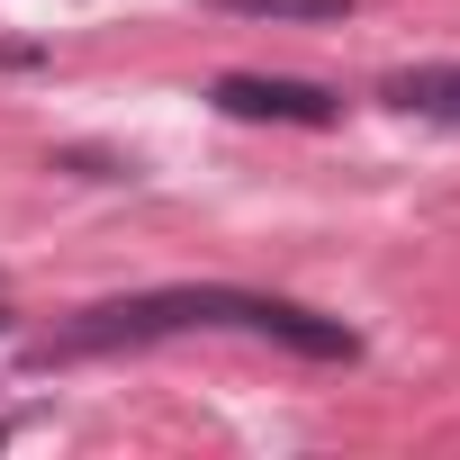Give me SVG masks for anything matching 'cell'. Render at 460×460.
<instances>
[{
  "instance_id": "obj_3",
  "label": "cell",
  "mask_w": 460,
  "mask_h": 460,
  "mask_svg": "<svg viewBox=\"0 0 460 460\" xmlns=\"http://www.w3.org/2000/svg\"><path fill=\"white\" fill-rule=\"evenodd\" d=\"M379 100L406 109V118H442V127H460V64H406V73L379 82Z\"/></svg>"
},
{
  "instance_id": "obj_2",
  "label": "cell",
  "mask_w": 460,
  "mask_h": 460,
  "mask_svg": "<svg viewBox=\"0 0 460 460\" xmlns=\"http://www.w3.org/2000/svg\"><path fill=\"white\" fill-rule=\"evenodd\" d=\"M208 100L226 118H253V127H334L343 118V100L325 82H289V73H226Z\"/></svg>"
},
{
  "instance_id": "obj_4",
  "label": "cell",
  "mask_w": 460,
  "mask_h": 460,
  "mask_svg": "<svg viewBox=\"0 0 460 460\" xmlns=\"http://www.w3.org/2000/svg\"><path fill=\"white\" fill-rule=\"evenodd\" d=\"M208 10H235V19H298V28H325V19H352V0H208Z\"/></svg>"
},
{
  "instance_id": "obj_1",
  "label": "cell",
  "mask_w": 460,
  "mask_h": 460,
  "mask_svg": "<svg viewBox=\"0 0 460 460\" xmlns=\"http://www.w3.org/2000/svg\"><path fill=\"white\" fill-rule=\"evenodd\" d=\"M199 325H244V334H271V343H289L307 361H352L361 352V334L343 316H316V307L271 298V289H217L208 280V289H145V298L82 307V325L37 343L28 361L46 370V361H82V352H109V343H154V334H199Z\"/></svg>"
},
{
  "instance_id": "obj_5",
  "label": "cell",
  "mask_w": 460,
  "mask_h": 460,
  "mask_svg": "<svg viewBox=\"0 0 460 460\" xmlns=\"http://www.w3.org/2000/svg\"><path fill=\"white\" fill-rule=\"evenodd\" d=\"M0 325H10V316H0Z\"/></svg>"
}]
</instances>
